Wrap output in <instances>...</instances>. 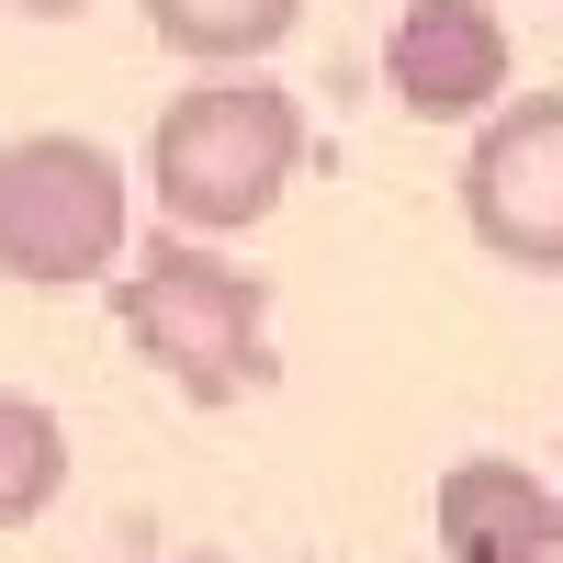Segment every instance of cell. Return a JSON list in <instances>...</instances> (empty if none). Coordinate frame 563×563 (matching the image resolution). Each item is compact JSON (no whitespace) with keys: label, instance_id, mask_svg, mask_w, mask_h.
I'll use <instances>...</instances> for the list:
<instances>
[{"label":"cell","instance_id":"obj_1","mask_svg":"<svg viewBox=\"0 0 563 563\" xmlns=\"http://www.w3.org/2000/svg\"><path fill=\"white\" fill-rule=\"evenodd\" d=\"M305 169V102L282 79H192L147 135V192L192 238H249Z\"/></svg>","mask_w":563,"mask_h":563},{"label":"cell","instance_id":"obj_2","mask_svg":"<svg viewBox=\"0 0 563 563\" xmlns=\"http://www.w3.org/2000/svg\"><path fill=\"white\" fill-rule=\"evenodd\" d=\"M113 316H124V339L147 350L192 406H238V395H260L282 372L271 361V282L238 271V260H214L192 225L124 260Z\"/></svg>","mask_w":563,"mask_h":563},{"label":"cell","instance_id":"obj_3","mask_svg":"<svg viewBox=\"0 0 563 563\" xmlns=\"http://www.w3.org/2000/svg\"><path fill=\"white\" fill-rule=\"evenodd\" d=\"M124 158L90 135H12L0 147V271L23 294H79L124 260Z\"/></svg>","mask_w":563,"mask_h":563},{"label":"cell","instance_id":"obj_4","mask_svg":"<svg viewBox=\"0 0 563 563\" xmlns=\"http://www.w3.org/2000/svg\"><path fill=\"white\" fill-rule=\"evenodd\" d=\"M462 225L507 271H563V90H519V102H496L474 124Z\"/></svg>","mask_w":563,"mask_h":563},{"label":"cell","instance_id":"obj_5","mask_svg":"<svg viewBox=\"0 0 563 563\" xmlns=\"http://www.w3.org/2000/svg\"><path fill=\"white\" fill-rule=\"evenodd\" d=\"M507 68L519 57H507V23L485 0H417L384 34V79L417 124H485L507 102Z\"/></svg>","mask_w":563,"mask_h":563},{"label":"cell","instance_id":"obj_6","mask_svg":"<svg viewBox=\"0 0 563 563\" xmlns=\"http://www.w3.org/2000/svg\"><path fill=\"white\" fill-rule=\"evenodd\" d=\"M429 530L451 563H552L563 552V485H541L530 462L474 451L429 485Z\"/></svg>","mask_w":563,"mask_h":563},{"label":"cell","instance_id":"obj_7","mask_svg":"<svg viewBox=\"0 0 563 563\" xmlns=\"http://www.w3.org/2000/svg\"><path fill=\"white\" fill-rule=\"evenodd\" d=\"M135 12H147V34L169 45V57L249 68V57H271V45L305 23V0H135Z\"/></svg>","mask_w":563,"mask_h":563},{"label":"cell","instance_id":"obj_8","mask_svg":"<svg viewBox=\"0 0 563 563\" xmlns=\"http://www.w3.org/2000/svg\"><path fill=\"white\" fill-rule=\"evenodd\" d=\"M57 496H68V429H57V406H34V395L0 384V530H34Z\"/></svg>","mask_w":563,"mask_h":563},{"label":"cell","instance_id":"obj_9","mask_svg":"<svg viewBox=\"0 0 563 563\" xmlns=\"http://www.w3.org/2000/svg\"><path fill=\"white\" fill-rule=\"evenodd\" d=\"M12 12H90V0H12Z\"/></svg>","mask_w":563,"mask_h":563},{"label":"cell","instance_id":"obj_10","mask_svg":"<svg viewBox=\"0 0 563 563\" xmlns=\"http://www.w3.org/2000/svg\"><path fill=\"white\" fill-rule=\"evenodd\" d=\"M180 563H238V552H180Z\"/></svg>","mask_w":563,"mask_h":563},{"label":"cell","instance_id":"obj_11","mask_svg":"<svg viewBox=\"0 0 563 563\" xmlns=\"http://www.w3.org/2000/svg\"><path fill=\"white\" fill-rule=\"evenodd\" d=\"M552 563H563V552H552Z\"/></svg>","mask_w":563,"mask_h":563}]
</instances>
